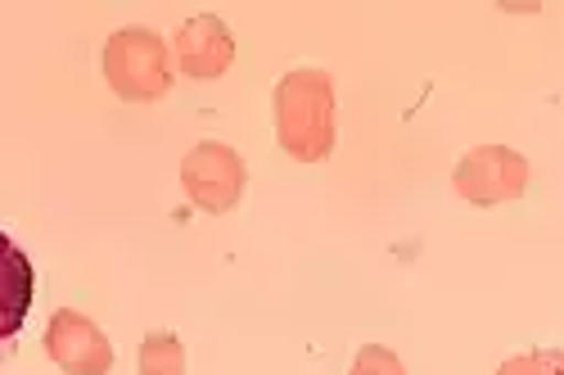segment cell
Masks as SVG:
<instances>
[{
    "label": "cell",
    "instance_id": "obj_3",
    "mask_svg": "<svg viewBox=\"0 0 564 375\" xmlns=\"http://www.w3.org/2000/svg\"><path fill=\"white\" fill-rule=\"evenodd\" d=\"M452 185H456L460 200L479 204V208L520 200L529 191V159L510 146H479L456 163Z\"/></svg>",
    "mask_w": 564,
    "mask_h": 375
},
{
    "label": "cell",
    "instance_id": "obj_8",
    "mask_svg": "<svg viewBox=\"0 0 564 375\" xmlns=\"http://www.w3.org/2000/svg\"><path fill=\"white\" fill-rule=\"evenodd\" d=\"M28 303H32V267H28L23 249H19V245H10V321H6V331H10V335L23 325Z\"/></svg>",
    "mask_w": 564,
    "mask_h": 375
},
{
    "label": "cell",
    "instance_id": "obj_10",
    "mask_svg": "<svg viewBox=\"0 0 564 375\" xmlns=\"http://www.w3.org/2000/svg\"><path fill=\"white\" fill-rule=\"evenodd\" d=\"M348 375H406V366H402V357L389 353L384 344H366V349L352 357V371H348Z\"/></svg>",
    "mask_w": 564,
    "mask_h": 375
},
{
    "label": "cell",
    "instance_id": "obj_1",
    "mask_svg": "<svg viewBox=\"0 0 564 375\" xmlns=\"http://www.w3.org/2000/svg\"><path fill=\"white\" fill-rule=\"evenodd\" d=\"M275 140L299 163H321L335 154V77L321 68H294L275 82Z\"/></svg>",
    "mask_w": 564,
    "mask_h": 375
},
{
    "label": "cell",
    "instance_id": "obj_5",
    "mask_svg": "<svg viewBox=\"0 0 564 375\" xmlns=\"http://www.w3.org/2000/svg\"><path fill=\"white\" fill-rule=\"evenodd\" d=\"M45 353L64 375H109L113 371V344L90 317L64 308L45 325Z\"/></svg>",
    "mask_w": 564,
    "mask_h": 375
},
{
    "label": "cell",
    "instance_id": "obj_9",
    "mask_svg": "<svg viewBox=\"0 0 564 375\" xmlns=\"http://www.w3.org/2000/svg\"><path fill=\"white\" fill-rule=\"evenodd\" d=\"M497 375H564V353L560 349H538V353H520L497 366Z\"/></svg>",
    "mask_w": 564,
    "mask_h": 375
},
{
    "label": "cell",
    "instance_id": "obj_2",
    "mask_svg": "<svg viewBox=\"0 0 564 375\" xmlns=\"http://www.w3.org/2000/svg\"><path fill=\"white\" fill-rule=\"evenodd\" d=\"M105 77L118 100L154 105L172 90V55L159 32L122 28L105 41Z\"/></svg>",
    "mask_w": 564,
    "mask_h": 375
},
{
    "label": "cell",
    "instance_id": "obj_6",
    "mask_svg": "<svg viewBox=\"0 0 564 375\" xmlns=\"http://www.w3.org/2000/svg\"><path fill=\"white\" fill-rule=\"evenodd\" d=\"M176 64L185 77L213 82L235 64V36L217 14H195L176 32Z\"/></svg>",
    "mask_w": 564,
    "mask_h": 375
},
{
    "label": "cell",
    "instance_id": "obj_4",
    "mask_svg": "<svg viewBox=\"0 0 564 375\" xmlns=\"http://www.w3.org/2000/svg\"><path fill=\"white\" fill-rule=\"evenodd\" d=\"M181 185L195 208L204 213H230L245 195V159L221 140H199L181 163Z\"/></svg>",
    "mask_w": 564,
    "mask_h": 375
},
{
    "label": "cell",
    "instance_id": "obj_7",
    "mask_svg": "<svg viewBox=\"0 0 564 375\" xmlns=\"http://www.w3.org/2000/svg\"><path fill=\"white\" fill-rule=\"evenodd\" d=\"M135 362H140V375H185V344L167 331L145 335Z\"/></svg>",
    "mask_w": 564,
    "mask_h": 375
}]
</instances>
